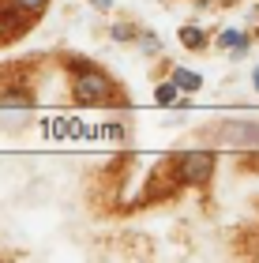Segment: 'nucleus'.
I'll return each mask as SVG.
<instances>
[{
	"mask_svg": "<svg viewBox=\"0 0 259 263\" xmlns=\"http://www.w3.org/2000/svg\"><path fill=\"white\" fill-rule=\"evenodd\" d=\"M72 90H75V102H105L109 90H113V83L105 79L102 71L79 64V76L72 79Z\"/></svg>",
	"mask_w": 259,
	"mask_h": 263,
	"instance_id": "obj_1",
	"label": "nucleus"
},
{
	"mask_svg": "<svg viewBox=\"0 0 259 263\" xmlns=\"http://www.w3.org/2000/svg\"><path fill=\"white\" fill-rule=\"evenodd\" d=\"M210 170H214V154L210 151H184V154H176V177L188 184H203Z\"/></svg>",
	"mask_w": 259,
	"mask_h": 263,
	"instance_id": "obj_2",
	"label": "nucleus"
},
{
	"mask_svg": "<svg viewBox=\"0 0 259 263\" xmlns=\"http://www.w3.org/2000/svg\"><path fill=\"white\" fill-rule=\"evenodd\" d=\"M30 121V98L23 94H11V98H0V128L15 132Z\"/></svg>",
	"mask_w": 259,
	"mask_h": 263,
	"instance_id": "obj_3",
	"label": "nucleus"
},
{
	"mask_svg": "<svg viewBox=\"0 0 259 263\" xmlns=\"http://www.w3.org/2000/svg\"><path fill=\"white\" fill-rule=\"evenodd\" d=\"M222 139L233 147H259V124H244V121H226L218 128Z\"/></svg>",
	"mask_w": 259,
	"mask_h": 263,
	"instance_id": "obj_4",
	"label": "nucleus"
},
{
	"mask_svg": "<svg viewBox=\"0 0 259 263\" xmlns=\"http://www.w3.org/2000/svg\"><path fill=\"white\" fill-rule=\"evenodd\" d=\"M173 83H176L181 90H199V87H203V76L192 71V68H176V71H173Z\"/></svg>",
	"mask_w": 259,
	"mask_h": 263,
	"instance_id": "obj_5",
	"label": "nucleus"
},
{
	"mask_svg": "<svg viewBox=\"0 0 259 263\" xmlns=\"http://www.w3.org/2000/svg\"><path fill=\"white\" fill-rule=\"evenodd\" d=\"M218 45H222V49H233V53H244V45H248V38H244V34L241 30H222L218 34Z\"/></svg>",
	"mask_w": 259,
	"mask_h": 263,
	"instance_id": "obj_6",
	"label": "nucleus"
},
{
	"mask_svg": "<svg viewBox=\"0 0 259 263\" xmlns=\"http://www.w3.org/2000/svg\"><path fill=\"white\" fill-rule=\"evenodd\" d=\"M176 90H181V87H176L173 79H169V83H162V87L154 90V102H158V105H173V102H176Z\"/></svg>",
	"mask_w": 259,
	"mask_h": 263,
	"instance_id": "obj_7",
	"label": "nucleus"
},
{
	"mask_svg": "<svg viewBox=\"0 0 259 263\" xmlns=\"http://www.w3.org/2000/svg\"><path fill=\"white\" fill-rule=\"evenodd\" d=\"M181 42L188 45V49H199L207 38H203V30H199V27H181Z\"/></svg>",
	"mask_w": 259,
	"mask_h": 263,
	"instance_id": "obj_8",
	"label": "nucleus"
},
{
	"mask_svg": "<svg viewBox=\"0 0 259 263\" xmlns=\"http://www.w3.org/2000/svg\"><path fill=\"white\" fill-rule=\"evenodd\" d=\"M113 38H116V42H128V38H135V27L121 23V27H113Z\"/></svg>",
	"mask_w": 259,
	"mask_h": 263,
	"instance_id": "obj_9",
	"label": "nucleus"
},
{
	"mask_svg": "<svg viewBox=\"0 0 259 263\" xmlns=\"http://www.w3.org/2000/svg\"><path fill=\"white\" fill-rule=\"evenodd\" d=\"M158 49H162V45H158V38H154V34H143V53H147V57H154Z\"/></svg>",
	"mask_w": 259,
	"mask_h": 263,
	"instance_id": "obj_10",
	"label": "nucleus"
},
{
	"mask_svg": "<svg viewBox=\"0 0 259 263\" xmlns=\"http://www.w3.org/2000/svg\"><path fill=\"white\" fill-rule=\"evenodd\" d=\"M15 4L23 8V11H38V8H45L49 0H15Z\"/></svg>",
	"mask_w": 259,
	"mask_h": 263,
	"instance_id": "obj_11",
	"label": "nucleus"
},
{
	"mask_svg": "<svg viewBox=\"0 0 259 263\" xmlns=\"http://www.w3.org/2000/svg\"><path fill=\"white\" fill-rule=\"evenodd\" d=\"M90 4L98 8V11H109V8H113V0H90Z\"/></svg>",
	"mask_w": 259,
	"mask_h": 263,
	"instance_id": "obj_12",
	"label": "nucleus"
},
{
	"mask_svg": "<svg viewBox=\"0 0 259 263\" xmlns=\"http://www.w3.org/2000/svg\"><path fill=\"white\" fill-rule=\"evenodd\" d=\"M252 87H255V94H259V64H255V71H252Z\"/></svg>",
	"mask_w": 259,
	"mask_h": 263,
	"instance_id": "obj_13",
	"label": "nucleus"
}]
</instances>
